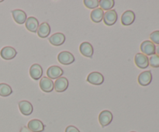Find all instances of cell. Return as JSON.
I'll return each mask as SVG.
<instances>
[{"instance_id":"obj_17","label":"cell","mask_w":159,"mask_h":132,"mask_svg":"<svg viewBox=\"0 0 159 132\" xmlns=\"http://www.w3.org/2000/svg\"><path fill=\"white\" fill-rule=\"evenodd\" d=\"M49 42L54 46H61L65 41V36L62 33H56L49 37Z\"/></svg>"},{"instance_id":"obj_30","label":"cell","mask_w":159,"mask_h":132,"mask_svg":"<svg viewBox=\"0 0 159 132\" xmlns=\"http://www.w3.org/2000/svg\"><path fill=\"white\" fill-rule=\"evenodd\" d=\"M130 132H135V131H130Z\"/></svg>"},{"instance_id":"obj_1","label":"cell","mask_w":159,"mask_h":132,"mask_svg":"<svg viewBox=\"0 0 159 132\" xmlns=\"http://www.w3.org/2000/svg\"><path fill=\"white\" fill-rule=\"evenodd\" d=\"M141 50L144 54L147 55H154L156 53V47L155 43L151 40H144L141 44Z\"/></svg>"},{"instance_id":"obj_27","label":"cell","mask_w":159,"mask_h":132,"mask_svg":"<svg viewBox=\"0 0 159 132\" xmlns=\"http://www.w3.org/2000/svg\"><path fill=\"white\" fill-rule=\"evenodd\" d=\"M65 132H80L79 129L77 127H75V126L70 125L67 127V128L65 129Z\"/></svg>"},{"instance_id":"obj_24","label":"cell","mask_w":159,"mask_h":132,"mask_svg":"<svg viewBox=\"0 0 159 132\" xmlns=\"http://www.w3.org/2000/svg\"><path fill=\"white\" fill-rule=\"evenodd\" d=\"M84 5L88 9H95L99 6V0H84Z\"/></svg>"},{"instance_id":"obj_3","label":"cell","mask_w":159,"mask_h":132,"mask_svg":"<svg viewBox=\"0 0 159 132\" xmlns=\"http://www.w3.org/2000/svg\"><path fill=\"white\" fill-rule=\"evenodd\" d=\"M87 82H89L92 85H102L104 82V77L100 72L93 71V72H91L88 75V77H87Z\"/></svg>"},{"instance_id":"obj_16","label":"cell","mask_w":159,"mask_h":132,"mask_svg":"<svg viewBox=\"0 0 159 132\" xmlns=\"http://www.w3.org/2000/svg\"><path fill=\"white\" fill-rule=\"evenodd\" d=\"M19 108L22 114L29 116L33 112V105L27 100H22L19 102Z\"/></svg>"},{"instance_id":"obj_6","label":"cell","mask_w":159,"mask_h":132,"mask_svg":"<svg viewBox=\"0 0 159 132\" xmlns=\"http://www.w3.org/2000/svg\"><path fill=\"white\" fill-rule=\"evenodd\" d=\"M134 61L138 68H143V69L148 68L149 65V58L148 57V56L144 54H141V53H138L135 55Z\"/></svg>"},{"instance_id":"obj_22","label":"cell","mask_w":159,"mask_h":132,"mask_svg":"<svg viewBox=\"0 0 159 132\" xmlns=\"http://www.w3.org/2000/svg\"><path fill=\"white\" fill-rule=\"evenodd\" d=\"M12 89L8 84L0 83V96L3 97L9 96L12 94Z\"/></svg>"},{"instance_id":"obj_19","label":"cell","mask_w":159,"mask_h":132,"mask_svg":"<svg viewBox=\"0 0 159 132\" xmlns=\"http://www.w3.org/2000/svg\"><path fill=\"white\" fill-rule=\"evenodd\" d=\"M25 25H26V28L28 30L32 33H36L39 27V22L35 17L30 16L29 18L26 19Z\"/></svg>"},{"instance_id":"obj_7","label":"cell","mask_w":159,"mask_h":132,"mask_svg":"<svg viewBox=\"0 0 159 132\" xmlns=\"http://www.w3.org/2000/svg\"><path fill=\"white\" fill-rule=\"evenodd\" d=\"M68 87V81L65 77H60L56 79L54 84V89L57 93L65 91Z\"/></svg>"},{"instance_id":"obj_8","label":"cell","mask_w":159,"mask_h":132,"mask_svg":"<svg viewBox=\"0 0 159 132\" xmlns=\"http://www.w3.org/2000/svg\"><path fill=\"white\" fill-rule=\"evenodd\" d=\"M40 87L42 91L51 93L54 90V82L48 77H42L40 81Z\"/></svg>"},{"instance_id":"obj_26","label":"cell","mask_w":159,"mask_h":132,"mask_svg":"<svg viewBox=\"0 0 159 132\" xmlns=\"http://www.w3.org/2000/svg\"><path fill=\"white\" fill-rule=\"evenodd\" d=\"M150 38L152 40V42L156 44H159V30L154 31L150 35Z\"/></svg>"},{"instance_id":"obj_4","label":"cell","mask_w":159,"mask_h":132,"mask_svg":"<svg viewBox=\"0 0 159 132\" xmlns=\"http://www.w3.org/2000/svg\"><path fill=\"white\" fill-rule=\"evenodd\" d=\"M57 60L62 65H68L75 61V57L69 51H61L57 56Z\"/></svg>"},{"instance_id":"obj_9","label":"cell","mask_w":159,"mask_h":132,"mask_svg":"<svg viewBox=\"0 0 159 132\" xmlns=\"http://www.w3.org/2000/svg\"><path fill=\"white\" fill-rule=\"evenodd\" d=\"M16 51L12 47H5L0 51V55L5 60H12L16 56Z\"/></svg>"},{"instance_id":"obj_25","label":"cell","mask_w":159,"mask_h":132,"mask_svg":"<svg viewBox=\"0 0 159 132\" xmlns=\"http://www.w3.org/2000/svg\"><path fill=\"white\" fill-rule=\"evenodd\" d=\"M149 65L153 68H159V56L157 54L151 56L149 58Z\"/></svg>"},{"instance_id":"obj_15","label":"cell","mask_w":159,"mask_h":132,"mask_svg":"<svg viewBox=\"0 0 159 132\" xmlns=\"http://www.w3.org/2000/svg\"><path fill=\"white\" fill-rule=\"evenodd\" d=\"M79 51L81 54L87 57H92L93 55V47L89 42H83L80 44Z\"/></svg>"},{"instance_id":"obj_20","label":"cell","mask_w":159,"mask_h":132,"mask_svg":"<svg viewBox=\"0 0 159 132\" xmlns=\"http://www.w3.org/2000/svg\"><path fill=\"white\" fill-rule=\"evenodd\" d=\"M37 34L41 38H45L48 37V35L51 33V26L47 22L42 23L41 24L39 25V27L37 29Z\"/></svg>"},{"instance_id":"obj_10","label":"cell","mask_w":159,"mask_h":132,"mask_svg":"<svg viewBox=\"0 0 159 132\" xmlns=\"http://www.w3.org/2000/svg\"><path fill=\"white\" fill-rule=\"evenodd\" d=\"M63 74V70H62L60 67L57 66V65L51 66L50 68H48V70H47V75H48V78L51 79H58V78H60Z\"/></svg>"},{"instance_id":"obj_23","label":"cell","mask_w":159,"mask_h":132,"mask_svg":"<svg viewBox=\"0 0 159 132\" xmlns=\"http://www.w3.org/2000/svg\"><path fill=\"white\" fill-rule=\"evenodd\" d=\"M115 2L113 0H100L99 6L102 10H110L114 6Z\"/></svg>"},{"instance_id":"obj_11","label":"cell","mask_w":159,"mask_h":132,"mask_svg":"<svg viewBox=\"0 0 159 132\" xmlns=\"http://www.w3.org/2000/svg\"><path fill=\"white\" fill-rule=\"evenodd\" d=\"M27 127L32 132H42L44 130L45 126L40 120L34 119L28 123Z\"/></svg>"},{"instance_id":"obj_18","label":"cell","mask_w":159,"mask_h":132,"mask_svg":"<svg viewBox=\"0 0 159 132\" xmlns=\"http://www.w3.org/2000/svg\"><path fill=\"white\" fill-rule=\"evenodd\" d=\"M12 14L15 22L18 24H23L27 19L26 12L21 9H14L12 11Z\"/></svg>"},{"instance_id":"obj_14","label":"cell","mask_w":159,"mask_h":132,"mask_svg":"<svg viewBox=\"0 0 159 132\" xmlns=\"http://www.w3.org/2000/svg\"><path fill=\"white\" fill-rule=\"evenodd\" d=\"M30 75L34 80H38L41 79L43 75V69L42 67L38 64H34L30 68Z\"/></svg>"},{"instance_id":"obj_29","label":"cell","mask_w":159,"mask_h":132,"mask_svg":"<svg viewBox=\"0 0 159 132\" xmlns=\"http://www.w3.org/2000/svg\"><path fill=\"white\" fill-rule=\"evenodd\" d=\"M156 53H157V55H158V56H159V46H158V47H157Z\"/></svg>"},{"instance_id":"obj_21","label":"cell","mask_w":159,"mask_h":132,"mask_svg":"<svg viewBox=\"0 0 159 132\" xmlns=\"http://www.w3.org/2000/svg\"><path fill=\"white\" fill-rule=\"evenodd\" d=\"M104 12L101 8H96V9H93L90 14V18H91L92 21L93 23H100L103 19Z\"/></svg>"},{"instance_id":"obj_12","label":"cell","mask_w":159,"mask_h":132,"mask_svg":"<svg viewBox=\"0 0 159 132\" xmlns=\"http://www.w3.org/2000/svg\"><path fill=\"white\" fill-rule=\"evenodd\" d=\"M152 75L151 71H145L141 72L138 76V82L142 86H147L152 82Z\"/></svg>"},{"instance_id":"obj_2","label":"cell","mask_w":159,"mask_h":132,"mask_svg":"<svg viewBox=\"0 0 159 132\" xmlns=\"http://www.w3.org/2000/svg\"><path fill=\"white\" fill-rule=\"evenodd\" d=\"M103 21L104 23L107 26H113L115 24L117 20V13L116 11L114 9H110V10L107 11L103 15Z\"/></svg>"},{"instance_id":"obj_28","label":"cell","mask_w":159,"mask_h":132,"mask_svg":"<svg viewBox=\"0 0 159 132\" xmlns=\"http://www.w3.org/2000/svg\"><path fill=\"white\" fill-rule=\"evenodd\" d=\"M20 132H32L27 127H23L20 129Z\"/></svg>"},{"instance_id":"obj_5","label":"cell","mask_w":159,"mask_h":132,"mask_svg":"<svg viewBox=\"0 0 159 132\" xmlns=\"http://www.w3.org/2000/svg\"><path fill=\"white\" fill-rule=\"evenodd\" d=\"M113 121V113L109 110H103L99 113V121L102 127L108 126Z\"/></svg>"},{"instance_id":"obj_13","label":"cell","mask_w":159,"mask_h":132,"mask_svg":"<svg viewBox=\"0 0 159 132\" xmlns=\"http://www.w3.org/2000/svg\"><path fill=\"white\" fill-rule=\"evenodd\" d=\"M135 20V13L132 10H127L121 16V23L124 26L131 25Z\"/></svg>"}]
</instances>
